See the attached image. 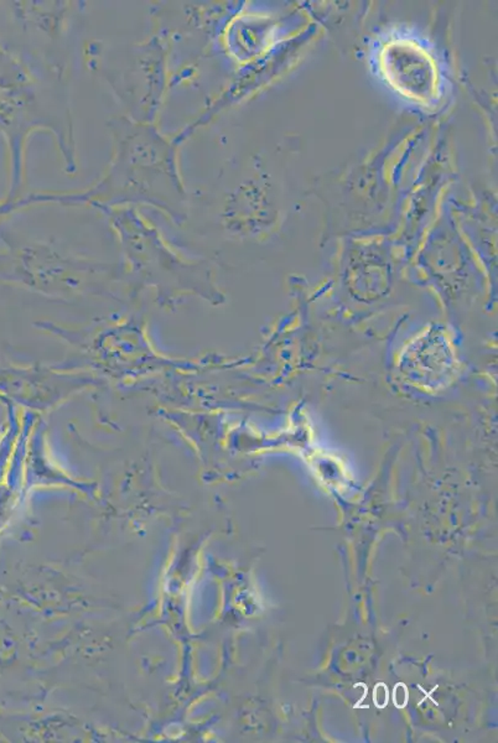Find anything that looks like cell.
Here are the masks:
<instances>
[{"mask_svg": "<svg viewBox=\"0 0 498 743\" xmlns=\"http://www.w3.org/2000/svg\"><path fill=\"white\" fill-rule=\"evenodd\" d=\"M380 69L392 87L402 96L423 106L437 103L439 71L424 47L408 40H396L380 51Z\"/></svg>", "mask_w": 498, "mask_h": 743, "instance_id": "1", "label": "cell"}, {"mask_svg": "<svg viewBox=\"0 0 498 743\" xmlns=\"http://www.w3.org/2000/svg\"><path fill=\"white\" fill-rule=\"evenodd\" d=\"M405 372L415 383L437 388L453 373L455 355L442 332L430 331L405 352Z\"/></svg>", "mask_w": 498, "mask_h": 743, "instance_id": "2", "label": "cell"}, {"mask_svg": "<svg viewBox=\"0 0 498 743\" xmlns=\"http://www.w3.org/2000/svg\"><path fill=\"white\" fill-rule=\"evenodd\" d=\"M373 701L379 707H385L388 703V689L382 682L374 689Z\"/></svg>", "mask_w": 498, "mask_h": 743, "instance_id": "3", "label": "cell"}, {"mask_svg": "<svg viewBox=\"0 0 498 743\" xmlns=\"http://www.w3.org/2000/svg\"><path fill=\"white\" fill-rule=\"evenodd\" d=\"M393 701L396 706L404 707L408 703V690L404 684L396 685L395 693H393Z\"/></svg>", "mask_w": 498, "mask_h": 743, "instance_id": "4", "label": "cell"}]
</instances>
